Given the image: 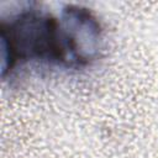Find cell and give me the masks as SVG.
<instances>
[{
    "instance_id": "7a4b0ae2",
    "label": "cell",
    "mask_w": 158,
    "mask_h": 158,
    "mask_svg": "<svg viewBox=\"0 0 158 158\" xmlns=\"http://www.w3.org/2000/svg\"><path fill=\"white\" fill-rule=\"evenodd\" d=\"M59 21L69 68L84 67L99 58L102 49L101 27L88 9L69 5L63 9Z\"/></svg>"
},
{
    "instance_id": "6da1fadb",
    "label": "cell",
    "mask_w": 158,
    "mask_h": 158,
    "mask_svg": "<svg viewBox=\"0 0 158 158\" xmlns=\"http://www.w3.org/2000/svg\"><path fill=\"white\" fill-rule=\"evenodd\" d=\"M2 77L20 62L44 60L67 67L60 21L37 9H25L0 28Z\"/></svg>"
}]
</instances>
